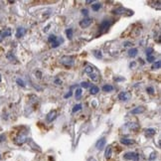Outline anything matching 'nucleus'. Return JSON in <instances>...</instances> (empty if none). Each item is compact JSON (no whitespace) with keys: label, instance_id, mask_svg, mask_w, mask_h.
<instances>
[{"label":"nucleus","instance_id":"35","mask_svg":"<svg viewBox=\"0 0 161 161\" xmlns=\"http://www.w3.org/2000/svg\"><path fill=\"white\" fill-rule=\"evenodd\" d=\"M82 14H83V15H85V16H88V15H89L88 9H82Z\"/></svg>","mask_w":161,"mask_h":161},{"label":"nucleus","instance_id":"17","mask_svg":"<svg viewBox=\"0 0 161 161\" xmlns=\"http://www.w3.org/2000/svg\"><path fill=\"white\" fill-rule=\"evenodd\" d=\"M95 68L93 67V66H91V65H87V67L85 68V72H86V74H88V75H91V74H93L95 72Z\"/></svg>","mask_w":161,"mask_h":161},{"label":"nucleus","instance_id":"10","mask_svg":"<svg viewBox=\"0 0 161 161\" xmlns=\"http://www.w3.org/2000/svg\"><path fill=\"white\" fill-rule=\"evenodd\" d=\"M25 33H26V29H24L23 27H19L17 28V31H16V37L17 38L23 37Z\"/></svg>","mask_w":161,"mask_h":161},{"label":"nucleus","instance_id":"19","mask_svg":"<svg viewBox=\"0 0 161 161\" xmlns=\"http://www.w3.org/2000/svg\"><path fill=\"white\" fill-rule=\"evenodd\" d=\"M92 8H93V11H99V9L102 8V3H95V4L92 5Z\"/></svg>","mask_w":161,"mask_h":161},{"label":"nucleus","instance_id":"44","mask_svg":"<svg viewBox=\"0 0 161 161\" xmlns=\"http://www.w3.org/2000/svg\"><path fill=\"white\" fill-rule=\"evenodd\" d=\"M1 42H2V37L0 36V43H1Z\"/></svg>","mask_w":161,"mask_h":161},{"label":"nucleus","instance_id":"26","mask_svg":"<svg viewBox=\"0 0 161 161\" xmlns=\"http://www.w3.org/2000/svg\"><path fill=\"white\" fill-rule=\"evenodd\" d=\"M94 56L96 58V59H102V54L99 50H96L94 51Z\"/></svg>","mask_w":161,"mask_h":161},{"label":"nucleus","instance_id":"45","mask_svg":"<svg viewBox=\"0 0 161 161\" xmlns=\"http://www.w3.org/2000/svg\"><path fill=\"white\" fill-rule=\"evenodd\" d=\"M90 161H96L95 159H90Z\"/></svg>","mask_w":161,"mask_h":161},{"label":"nucleus","instance_id":"46","mask_svg":"<svg viewBox=\"0 0 161 161\" xmlns=\"http://www.w3.org/2000/svg\"><path fill=\"white\" fill-rule=\"evenodd\" d=\"M0 158H1V156H0Z\"/></svg>","mask_w":161,"mask_h":161},{"label":"nucleus","instance_id":"5","mask_svg":"<svg viewBox=\"0 0 161 161\" xmlns=\"http://www.w3.org/2000/svg\"><path fill=\"white\" fill-rule=\"evenodd\" d=\"M129 99H130V95H129V93H127V92H121L120 93V95H118V99H120V101L126 102Z\"/></svg>","mask_w":161,"mask_h":161},{"label":"nucleus","instance_id":"34","mask_svg":"<svg viewBox=\"0 0 161 161\" xmlns=\"http://www.w3.org/2000/svg\"><path fill=\"white\" fill-rule=\"evenodd\" d=\"M73 96V92L72 91H70L69 93H68V94H66L65 96H64V98L65 99H68V98H71V96Z\"/></svg>","mask_w":161,"mask_h":161},{"label":"nucleus","instance_id":"43","mask_svg":"<svg viewBox=\"0 0 161 161\" xmlns=\"http://www.w3.org/2000/svg\"><path fill=\"white\" fill-rule=\"evenodd\" d=\"M1 80H2V77H1V74H0V83H1Z\"/></svg>","mask_w":161,"mask_h":161},{"label":"nucleus","instance_id":"14","mask_svg":"<svg viewBox=\"0 0 161 161\" xmlns=\"http://www.w3.org/2000/svg\"><path fill=\"white\" fill-rule=\"evenodd\" d=\"M111 154H112V148L111 145H108L107 148H105V157L107 159H109L111 157Z\"/></svg>","mask_w":161,"mask_h":161},{"label":"nucleus","instance_id":"6","mask_svg":"<svg viewBox=\"0 0 161 161\" xmlns=\"http://www.w3.org/2000/svg\"><path fill=\"white\" fill-rule=\"evenodd\" d=\"M56 117H57V111H51L49 114H47L46 120H47V122H52Z\"/></svg>","mask_w":161,"mask_h":161},{"label":"nucleus","instance_id":"24","mask_svg":"<svg viewBox=\"0 0 161 161\" xmlns=\"http://www.w3.org/2000/svg\"><path fill=\"white\" fill-rule=\"evenodd\" d=\"M66 35H67V37H68V39H72L73 38V29L72 28H69V29H67L66 30Z\"/></svg>","mask_w":161,"mask_h":161},{"label":"nucleus","instance_id":"25","mask_svg":"<svg viewBox=\"0 0 161 161\" xmlns=\"http://www.w3.org/2000/svg\"><path fill=\"white\" fill-rule=\"evenodd\" d=\"M82 108H83V105H80V104H78V105H76L75 107L73 108V111H72L74 112V114H75V112H77V111H80Z\"/></svg>","mask_w":161,"mask_h":161},{"label":"nucleus","instance_id":"9","mask_svg":"<svg viewBox=\"0 0 161 161\" xmlns=\"http://www.w3.org/2000/svg\"><path fill=\"white\" fill-rule=\"evenodd\" d=\"M144 111H145V108H144V107H137V108H135L134 109H132L130 112L132 114H143Z\"/></svg>","mask_w":161,"mask_h":161},{"label":"nucleus","instance_id":"41","mask_svg":"<svg viewBox=\"0 0 161 161\" xmlns=\"http://www.w3.org/2000/svg\"><path fill=\"white\" fill-rule=\"evenodd\" d=\"M92 3H94V1H92V0H88V1H86V4H92Z\"/></svg>","mask_w":161,"mask_h":161},{"label":"nucleus","instance_id":"23","mask_svg":"<svg viewBox=\"0 0 161 161\" xmlns=\"http://www.w3.org/2000/svg\"><path fill=\"white\" fill-rule=\"evenodd\" d=\"M57 39H58V37L56 36V35L51 34L50 36H49V38H48V42H49V43H51V44H53L54 42H56Z\"/></svg>","mask_w":161,"mask_h":161},{"label":"nucleus","instance_id":"21","mask_svg":"<svg viewBox=\"0 0 161 161\" xmlns=\"http://www.w3.org/2000/svg\"><path fill=\"white\" fill-rule=\"evenodd\" d=\"M99 92V87H96V86H93L91 88V91H90L91 95H96Z\"/></svg>","mask_w":161,"mask_h":161},{"label":"nucleus","instance_id":"7","mask_svg":"<svg viewBox=\"0 0 161 161\" xmlns=\"http://www.w3.org/2000/svg\"><path fill=\"white\" fill-rule=\"evenodd\" d=\"M105 143H107V139H105V137H102L99 140H98V142L96 143V147L98 148L99 150H101L105 147Z\"/></svg>","mask_w":161,"mask_h":161},{"label":"nucleus","instance_id":"36","mask_svg":"<svg viewBox=\"0 0 161 161\" xmlns=\"http://www.w3.org/2000/svg\"><path fill=\"white\" fill-rule=\"evenodd\" d=\"M55 84H56V85H62V80L60 79H56L55 80Z\"/></svg>","mask_w":161,"mask_h":161},{"label":"nucleus","instance_id":"29","mask_svg":"<svg viewBox=\"0 0 161 161\" xmlns=\"http://www.w3.org/2000/svg\"><path fill=\"white\" fill-rule=\"evenodd\" d=\"M147 62H148V63H153V62H155V57H154L153 55L147 56Z\"/></svg>","mask_w":161,"mask_h":161},{"label":"nucleus","instance_id":"1","mask_svg":"<svg viewBox=\"0 0 161 161\" xmlns=\"http://www.w3.org/2000/svg\"><path fill=\"white\" fill-rule=\"evenodd\" d=\"M112 23H114V21L112 20H104L99 25V32L101 33H104V32L108 31V28L111 26Z\"/></svg>","mask_w":161,"mask_h":161},{"label":"nucleus","instance_id":"28","mask_svg":"<svg viewBox=\"0 0 161 161\" xmlns=\"http://www.w3.org/2000/svg\"><path fill=\"white\" fill-rule=\"evenodd\" d=\"M75 96H76V99H80V96H82V89H77Z\"/></svg>","mask_w":161,"mask_h":161},{"label":"nucleus","instance_id":"31","mask_svg":"<svg viewBox=\"0 0 161 161\" xmlns=\"http://www.w3.org/2000/svg\"><path fill=\"white\" fill-rule=\"evenodd\" d=\"M146 92L149 95H153L154 94V89L152 88V87H147V88H146Z\"/></svg>","mask_w":161,"mask_h":161},{"label":"nucleus","instance_id":"8","mask_svg":"<svg viewBox=\"0 0 161 161\" xmlns=\"http://www.w3.org/2000/svg\"><path fill=\"white\" fill-rule=\"evenodd\" d=\"M99 77H101V75H99V71H96V70H95V72L90 75V78L92 79L93 82H99Z\"/></svg>","mask_w":161,"mask_h":161},{"label":"nucleus","instance_id":"11","mask_svg":"<svg viewBox=\"0 0 161 161\" xmlns=\"http://www.w3.org/2000/svg\"><path fill=\"white\" fill-rule=\"evenodd\" d=\"M10 35H11V30L9 28L3 29V30L0 31V36L2 37V39H3V38H5V37L10 36Z\"/></svg>","mask_w":161,"mask_h":161},{"label":"nucleus","instance_id":"3","mask_svg":"<svg viewBox=\"0 0 161 161\" xmlns=\"http://www.w3.org/2000/svg\"><path fill=\"white\" fill-rule=\"evenodd\" d=\"M123 158L126 159V160L138 161V159H139V156H138V154L135 153V152H126L123 155Z\"/></svg>","mask_w":161,"mask_h":161},{"label":"nucleus","instance_id":"12","mask_svg":"<svg viewBox=\"0 0 161 161\" xmlns=\"http://www.w3.org/2000/svg\"><path fill=\"white\" fill-rule=\"evenodd\" d=\"M126 11V9H125L124 7H117V9H114L111 12L115 15H121V14H124V12Z\"/></svg>","mask_w":161,"mask_h":161},{"label":"nucleus","instance_id":"27","mask_svg":"<svg viewBox=\"0 0 161 161\" xmlns=\"http://www.w3.org/2000/svg\"><path fill=\"white\" fill-rule=\"evenodd\" d=\"M80 87L84 89H89L90 87H91V84L88 83V82H82L80 83Z\"/></svg>","mask_w":161,"mask_h":161},{"label":"nucleus","instance_id":"18","mask_svg":"<svg viewBox=\"0 0 161 161\" xmlns=\"http://www.w3.org/2000/svg\"><path fill=\"white\" fill-rule=\"evenodd\" d=\"M102 90L104 92H105V93H109V92L114 91V87H112L111 85H104V86H102Z\"/></svg>","mask_w":161,"mask_h":161},{"label":"nucleus","instance_id":"33","mask_svg":"<svg viewBox=\"0 0 161 161\" xmlns=\"http://www.w3.org/2000/svg\"><path fill=\"white\" fill-rule=\"evenodd\" d=\"M154 52L152 48H149L147 51H146V56H150V55H152V53Z\"/></svg>","mask_w":161,"mask_h":161},{"label":"nucleus","instance_id":"2","mask_svg":"<svg viewBox=\"0 0 161 161\" xmlns=\"http://www.w3.org/2000/svg\"><path fill=\"white\" fill-rule=\"evenodd\" d=\"M60 62H61V64H63L64 66L71 67L74 65V58L71 56H64L61 58Z\"/></svg>","mask_w":161,"mask_h":161},{"label":"nucleus","instance_id":"20","mask_svg":"<svg viewBox=\"0 0 161 161\" xmlns=\"http://www.w3.org/2000/svg\"><path fill=\"white\" fill-rule=\"evenodd\" d=\"M61 43H63V39L62 38H58V39L56 40V42H54V43L52 44V47L53 48H57V47H59Z\"/></svg>","mask_w":161,"mask_h":161},{"label":"nucleus","instance_id":"22","mask_svg":"<svg viewBox=\"0 0 161 161\" xmlns=\"http://www.w3.org/2000/svg\"><path fill=\"white\" fill-rule=\"evenodd\" d=\"M160 67H161V62H160V61H156V62L153 63L151 69H152V70H158V69H160Z\"/></svg>","mask_w":161,"mask_h":161},{"label":"nucleus","instance_id":"15","mask_svg":"<svg viewBox=\"0 0 161 161\" xmlns=\"http://www.w3.org/2000/svg\"><path fill=\"white\" fill-rule=\"evenodd\" d=\"M145 134H146V136H153V135H155L156 134V130L154 129V128H146L145 130Z\"/></svg>","mask_w":161,"mask_h":161},{"label":"nucleus","instance_id":"13","mask_svg":"<svg viewBox=\"0 0 161 161\" xmlns=\"http://www.w3.org/2000/svg\"><path fill=\"white\" fill-rule=\"evenodd\" d=\"M120 143L123 145H132L135 143V141L133 139H128V138H122L120 139Z\"/></svg>","mask_w":161,"mask_h":161},{"label":"nucleus","instance_id":"37","mask_svg":"<svg viewBox=\"0 0 161 161\" xmlns=\"http://www.w3.org/2000/svg\"><path fill=\"white\" fill-rule=\"evenodd\" d=\"M5 140V135L4 134H0V142Z\"/></svg>","mask_w":161,"mask_h":161},{"label":"nucleus","instance_id":"38","mask_svg":"<svg viewBox=\"0 0 161 161\" xmlns=\"http://www.w3.org/2000/svg\"><path fill=\"white\" fill-rule=\"evenodd\" d=\"M114 80H115V82H120V80H124V78H114Z\"/></svg>","mask_w":161,"mask_h":161},{"label":"nucleus","instance_id":"16","mask_svg":"<svg viewBox=\"0 0 161 161\" xmlns=\"http://www.w3.org/2000/svg\"><path fill=\"white\" fill-rule=\"evenodd\" d=\"M137 54H138V50L136 49V48H131V49L128 51V56H129L130 58L136 57Z\"/></svg>","mask_w":161,"mask_h":161},{"label":"nucleus","instance_id":"30","mask_svg":"<svg viewBox=\"0 0 161 161\" xmlns=\"http://www.w3.org/2000/svg\"><path fill=\"white\" fill-rule=\"evenodd\" d=\"M16 83H17L20 87H22V88H24V87H25V83H24V80H23L17 79V80H16Z\"/></svg>","mask_w":161,"mask_h":161},{"label":"nucleus","instance_id":"40","mask_svg":"<svg viewBox=\"0 0 161 161\" xmlns=\"http://www.w3.org/2000/svg\"><path fill=\"white\" fill-rule=\"evenodd\" d=\"M135 65H136V63H135V62H132V63H130V64H129V67H130V68H133V67H135Z\"/></svg>","mask_w":161,"mask_h":161},{"label":"nucleus","instance_id":"42","mask_svg":"<svg viewBox=\"0 0 161 161\" xmlns=\"http://www.w3.org/2000/svg\"><path fill=\"white\" fill-rule=\"evenodd\" d=\"M50 26H51V25H48V26H47L46 28H45V29H44V31H45V32H47L48 30H49V28H50Z\"/></svg>","mask_w":161,"mask_h":161},{"label":"nucleus","instance_id":"4","mask_svg":"<svg viewBox=\"0 0 161 161\" xmlns=\"http://www.w3.org/2000/svg\"><path fill=\"white\" fill-rule=\"evenodd\" d=\"M92 23H93L92 18H85V19H83L82 21H80V26L85 29V28H88L91 26Z\"/></svg>","mask_w":161,"mask_h":161},{"label":"nucleus","instance_id":"32","mask_svg":"<svg viewBox=\"0 0 161 161\" xmlns=\"http://www.w3.org/2000/svg\"><path fill=\"white\" fill-rule=\"evenodd\" d=\"M156 156H157L156 152H152V153L150 154V156H149V158H148V159H149L150 161H152V160H154V159L156 158Z\"/></svg>","mask_w":161,"mask_h":161},{"label":"nucleus","instance_id":"39","mask_svg":"<svg viewBox=\"0 0 161 161\" xmlns=\"http://www.w3.org/2000/svg\"><path fill=\"white\" fill-rule=\"evenodd\" d=\"M130 45H131L130 42H125V43L123 44V46L124 47H128V46H130Z\"/></svg>","mask_w":161,"mask_h":161}]
</instances>
